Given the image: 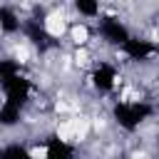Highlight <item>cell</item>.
Segmentation results:
<instances>
[{
  "label": "cell",
  "mask_w": 159,
  "mask_h": 159,
  "mask_svg": "<svg viewBox=\"0 0 159 159\" xmlns=\"http://www.w3.org/2000/svg\"><path fill=\"white\" fill-rule=\"evenodd\" d=\"M149 104H144V102H137V99H127V102H119L117 104V109H114V117H117V122L122 124V127H127V129H137L147 117H149Z\"/></svg>",
  "instance_id": "obj_1"
},
{
  "label": "cell",
  "mask_w": 159,
  "mask_h": 159,
  "mask_svg": "<svg viewBox=\"0 0 159 159\" xmlns=\"http://www.w3.org/2000/svg\"><path fill=\"white\" fill-rule=\"evenodd\" d=\"M99 32H102V37L107 40V42H114V45H124L132 35H129V30L117 20V17H104L102 22H99Z\"/></svg>",
  "instance_id": "obj_2"
},
{
  "label": "cell",
  "mask_w": 159,
  "mask_h": 159,
  "mask_svg": "<svg viewBox=\"0 0 159 159\" xmlns=\"http://www.w3.org/2000/svg\"><path fill=\"white\" fill-rule=\"evenodd\" d=\"M122 47H124V52H127L132 60H144V57H149V55L154 52V45H152V42L137 40V37H129Z\"/></svg>",
  "instance_id": "obj_3"
},
{
  "label": "cell",
  "mask_w": 159,
  "mask_h": 159,
  "mask_svg": "<svg viewBox=\"0 0 159 159\" xmlns=\"http://www.w3.org/2000/svg\"><path fill=\"white\" fill-rule=\"evenodd\" d=\"M92 77H94V84H97L99 89H112L114 82H117V72H114V67H109V65H99Z\"/></svg>",
  "instance_id": "obj_4"
},
{
  "label": "cell",
  "mask_w": 159,
  "mask_h": 159,
  "mask_svg": "<svg viewBox=\"0 0 159 159\" xmlns=\"http://www.w3.org/2000/svg\"><path fill=\"white\" fill-rule=\"evenodd\" d=\"M45 159H75V157H72L70 144H65V142H60V139H52V142H47V147H45Z\"/></svg>",
  "instance_id": "obj_5"
},
{
  "label": "cell",
  "mask_w": 159,
  "mask_h": 159,
  "mask_svg": "<svg viewBox=\"0 0 159 159\" xmlns=\"http://www.w3.org/2000/svg\"><path fill=\"white\" fill-rule=\"evenodd\" d=\"M42 30H45L47 37H60V35L65 32V20H62L60 15H47V17L42 20Z\"/></svg>",
  "instance_id": "obj_6"
},
{
  "label": "cell",
  "mask_w": 159,
  "mask_h": 159,
  "mask_svg": "<svg viewBox=\"0 0 159 159\" xmlns=\"http://www.w3.org/2000/svg\"><path fill=\"white\" fill-rule=\"evenodd\" d=\"M0 27L7 30V32L20 30V20H17V15H15L10 7H0Z\"/></svg>",
  "instance_id": "obj_7"
},
{
  "label": "cell",
  "mask_w": 159,
  "mask_h": 159,
  "mask_svg": "<svg viewBox=\"0 0 159 159\" xmlns=\"http://www.w3.org/2000/svg\"><path fill=\"white\" fill-rule=\"evenodd\" d=\"M0 159H30V154L20 144H10V147H2L0 149Z\"/></svg>",
  "instance_id": "obj_8"
},
{
  "label": "cell",
  "mask_w": 159,
  "mask_h": 159,
  "mask_svg": "<svg viewBox=\"0 0 159 159\" xmlns=\"http://www.w3.org/2000/svg\"><path fill=\"white\" fill-rule=\"evenodd\" d=\"M70 35H72V42L75 45H87V40H89V30H87V25H80V22H75L72 27H70Z\"/></svg>",
  "instance_id": "obj_9"
},
{
  "label": "cell",
  "mask_w": 159,
  "mask_h": 159,
  "mask_svg": "<svg viewBox=\"0 0 159 159\" xmlns=\"http://www.w3.org/2000/svg\"><path fill=\"white\" fill-rule=\"evenodd\" d=\"M75 7H77V12H80V15H87V17H97V15H99V5H97V2L77 0V2H75Z\"/></svg>",
  "instance_id": "obj_10"
}]
</instances>
